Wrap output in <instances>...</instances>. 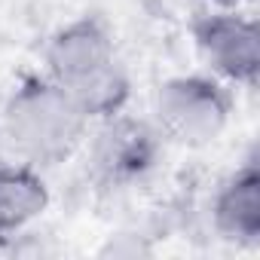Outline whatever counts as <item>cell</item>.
Segmentation results:
<instances>
[{
  "label": "cell",
  "mask_w": 260,
  "mask_h": 260,
  "mask_svg": "<svg viewBox=\"0 0 260 260\" xmlns=\"http://www.w3.org/2000/svg\"><path fill=\"white\" fill-rule=\"evenodd\" d=\"M89 125L68 89L46 74L22 77L0 110V135L10 153L40 172L74 159L89 138Z\"/></svg>",
  "instance_id": "1"
},
{
  "label": "cell",
  "mask_w": 260,
  "mask_h": 260,
  "mask_svg": "<svg viewBox=\"0 0 260 260\" xmlns=\"http://www.w3.org/2000/svg\"><path fill=\"white\" fill-rule=\"evenodd\" d=\"M236 110L233 86L211 74H178L153 95V125L181 147H205L223 135Z\"/></svg>",
  "instance_id": "2"
},
{
  "label": "cell",
  "mask_w": 260,
  "mask_h": 260,
  "mask_svg": "<svg viewBox=\"0 0 260 260\" xmlns=\"http://www.w3.org/2000/svg\"><path fill=\"white\" fill-rule=\"evenodd\" d=\"M89 147V178L101 190H125L153 175L162 159L166 138L153 119L119 110L107 119L92 122Z\"/></svg>",
  "instance_id": "3"
},
{
  "label": "cell",
  "mask_w": 260,
  "mask_h": 260,
  "mask_svg": "<svg viewBox=\"0 0 260 260\" xmlns=\"http://www.w3.org/2000/svg\"><path fill=\"white\" fill-rule=\"evenodd\" d=\"M193 46L211 77L254 89L260 77V28L239 10H202L190 19Z\"/></svg>",
  "instance_id": "4"
},
{
  "label": "cell",
  "mask_w": 260,
  "mask_h": 260,
  "mask_svg": "<svg viewBox=\"0 0 260 260\" xmlns=\"http://www.w3.org/2000/svg\"><path fill=\"white\" fill-rule=\"evenodd\" d=\"M116 61L113 28L98 13H83L55 28L43 46V74L71 89L95 71Z\"/></svg>",
  "instance_id": "5"
},
{
  "label": "cell",
  "mask_w": 260,
  "mask_h": 260,
  "mask_svg": "<svg viewBox=\"0 0 260 260\" xmlns=\"http://www.w3.org/2000/svg\"><path fill=\"white\" fill-rule=\"evenodd\" d=\"M211 226L223 242L254 248L260 242V166L251 153L211 196Z\"/></svg>",
  "instance_id": "6"
},
{
  "label": "cell",
  "mask_w": 260,
  "mask_h": 260,
  "mask_svg": "<svg viewBox=\"0 0 260 260\" xmlns=\"http://www.w3.org/2000/svg\"><path fill=\"white\" fill-rule=\"evenodd\" d=\"M49 202L52 193L40 169L22 159L0 162V242L22 236L34 220L46 214Z\"/></svg>",
  "instance_id": "7"
},
{
  "label": "cell",
  "mask_w": 260,
  "mask_h": 260,
  "mask_svg": "<svg viewBox=\"0 0 260 260\" xmlns=\"http://www.w3.org/2000/svg\"><path fill=\"white\" fill-rule=\"evenodd\" d=\"M68 95L74 98V104L80 107V113L89 122H98V119H107V116L128 107V98H132V77H128L122 61L116 58L107 68L95 71L92 77L71 86Z\"/></svg>",
  "instance_id": "8"
},
{
  "label": "cell",
  "mask_w": 260,
  "mask_h": 260,
  "mask_svg": "<svg viewBox=\"0 0 260 260\" xmlns=\"http://www.w3.org/2000/svg\"><path fill=\"white\" fill-rule=\"evenodd\" d=\"M208 4H211L214 10H239L242 0H208Z\"/></svg>",
  "instance_id": "9"
}]
</instances>
